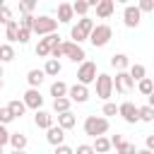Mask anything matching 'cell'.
I'll list each match as a JSON object with an SVG mask.
<instances>
[{"instance_id":"1","label":"cell","mask_w":154,"mask_h":154,"mask_svg":"<svg viewBox=\"0 0 154 154\" xmlns=\"http://www.w3.org/2000/svg\"><path fill=\"white\" fill-rule=\"evenodd\" d=\"M108 128H111V123H108V118H103V116H87L84 118V135H89V137H103L106 132H108Z\"/></svg>"},{"instance_id":"2","label":"cell","mask_w":154,"mask_h":154,"mask_svg":"<svg viewBox=\"0 0 154 154\" xmlns=\"http://www.w3.org/2000/svg\"><path fill=\"white\" fill-rule=\"evenodd\" d=\"M91 29H94V19H89V17H79L77 24L70 29V38H72V43L79 46L82 41H87L89 34H91Z\"/></svg>"},{"instance_id":"3","label":"cell","mask_w":154,"mask_h":154,"mask_svg":"<svg viewBox=\"0 0 154 154\" xmlns=\"http://www.w3.org/2000/svg\"><path fill=\"white\" fill-rule=\"evenodd\" d=\"M111 38H113V29H111L108 24H94V29H91V34H89V43H91L94 48H103Z\"/></svg>"},{"instance_id":"4","label":"cell","mask_w":154,"mask_h":154,"mask_svg":"<svg viewBox=\"0 0 154 154\" xmlns=\"http://www.w3.org/2000/svg\"><path fill=\"white\" fill-rule=\"evenodd\" d=\"M58 29V22L48 14H41V17H34L31 22V34H38V36H48V34H55Z\"/></svg>"},{"instance_id":"5","label":"cell","mask_w":154,"mask_h":154,"mask_svg":"<svg viewBox=\"0 0 154 154\" xmlns=\"http://www.w3.org/2000/svg\"><path fill=\"white\" fill-rule=\"evenodd\" d=\"M60 53H63V58H70L72 63H84V58H87L84 48L72 41H60Z\"/></svg>"},{"instance_id":"6","label":"cell","mask_w":154,"mask_h":154,"mask_svg":"<svg viewBox=\"0 0 154 154\" xmlns=\"http://www.w3.org/2000/svg\"><path fill=\"white\" fill-rule=\"evenodd\" d=\"M94 79H96V63H91V60L79 63V70H77V84L89 87Z\"/></svg>"},{"instance_id":"7","label":"cell","mask_w":154,"mask_h":154,"mask_svg":"<svg viewBox=\"0 0 154 154\" xmlns=\"http://www.w3.org/2000/svg\"><path fill=\"white\" fill-rule=\"evenodd\" d=\"M94 82H96V96L103 99V101H108L113 96V77L106 75V72H101V75H96Z\"/></svg>"},{"instance_id":"8","label":"cell","mask_w":154,"mask_h":154,"mask_svg":"<svg viewBox=\"0 0 154 154\" xmlns=\"http://www.w3.org/2000/svg\"><path fill=\"white\" fill-rule=\"evenodd\" d=\"M58 43H60V36H58V34H48V36L38 38V43H36V55H38V58H46V60H48L51 51H53V48H55Z\"/></svg>"},{"instance_id":"9","label":"cell","mask_w":154,"mask_h":154,"mask_svg":"<svg viewBox=\"0 0 154 154\" xmlns=\"http://www.w3.org/2000/svg\"><path fill=\"white\" fill-rule=\"evenodd\" d=\"M132 89H135V82L130 79L128 70H125V72H116V79H113V91H118V94H130Z\"/></svg>"},{"instance_id":"10","label":"cell","mask_w":154,"mask_h":154,"mask_svg":"<svg viewBox=\"0 0 154 154\" xmlns=\"http://www.w3.org/2000/svg\"><path fill=\"white\" fill-rule=\"evenodd\" d=\"M140 19H142V12L137 10V5H128V7L123 10V22H125L128 29H135V26L140 24Z\"/></svg>"},{"instance_id":"11","label":"cell","mask_w":154,"mask_h":154,"mask_svg":"<svg viewBox=\"0 0 154 154\" xmlns=\"http://www.w3.org/2000/svg\"><path fill=\"white\" fill-rule=\"evenodd\" d=\"M67 99L75 101V103H84V101H89V87H82V84H72V87H67Z\"/></svg>"},{"instance_id":"12","label":"cell","mask_w":154,"mask_h":154,"mask_svg":"<svg viewBox=\"0 0 154 154\" xmlns=\"http://www.w3.org/2000/svg\"><path fill=\"white\" fill-rule=\"evenodd\" d=\"M22 103H24L26 108H34V111H38V108L43 106V96H41V91H38V89H26V91H24V99H22Z\"/></svg>"},{"instance_id":"13","label":"cell","mask_w":154,"mask_h":154,"mask_svg":"<svg viewBox=\"0 0 154 154\" xmlns=\"http://www.w3.org/2000/svg\"><path fill=\"white\" fill-rule=\"evenodd\" d=\"M118 116H123L125 123L135 125V123H137V106H135L132 101H123V103L118 106Z\"/></svg>"},{"instance_id":"14","label":"cell","mask_w":154,"mask_h":154,"mask_svg":"<svg viewBox=\"0 0 154 154\" xmlns=\"http://www.w3.org/2000/svg\"><path fill=\"white\" fill-rule=\"evenodd\" d=\"M46 140H48L53 147H60V144H65V130H60L58 125H51V128L46 130Z\"/></svg>"},{"instance_id":"15","label":"cell","mask_w":154,"mask_h":154,"mask_svg":"<svg viewBox=\"0 0 154 154\" xmlns=\"http://www.w3.org/2000/svg\"><path fill=\"white\" fill-rule=\"evenodd\" d=\"M94 7H96V17H101V19H108L116 12V2L113 0H99Z\"/></svg>"},{"instance_id":"16","label":"cell","mask_w":154,"mask_h":154,"mask_svg":"<svg viewBox=\"0 0 154 154\" xmlns=\"http://www.w3.org/2000/svg\"><path fill=\"white\" fill-rule=\"evenodd\" d=\"M34 123H36V128H41V130H48L51 125H55V123H53V116H51L48 111H43V108H38V111H36Z\"/></svg>"},{"instance_id":"17","label":"cell","mask_w":154,"mask_h":154,"mask_svg":"<svg viewBox=\"0 0 154 154\" xmlns=\"http://www.w3.org/2000/svg\"><path fill=\"white\" fill-rule=\"evenodd\" d=\"M7 144H12L14 152H24L26 144H29V140H26L24 132H10V142H7Z\"/></svg>"},{"instance_id":"18","label":"cell","mask_w":154,"mask_h":154,"mask_svg":"<svg viewBox=\"0 0 154 154\" xmlns=\"http://www.w3.org/2000/svg\"><path fill=\"white\" fill-rule=\"evenodd\" d=\"M75 125H77V118H75L72 111H67V113H58V128H60V130H72Z\"/></svg>"},{"instance_id":"19","label":"cell","mask_w":154,"mask_h":154,"mask_svg":"<svg viewBox=\"0 0 154 154\" xmlns=\"http://www.w3.org/2000/svg\"><path fill=\"white\" fill-rule=\"evenodd\" d=\"M111 65H113L118 72H125V70L130 67V58H128L125 53H113V55H111Z\"/></svg>"},{"instance_id":"20","label":"cell","mask_w":154,"mask_h":154,"mask_svg":"<svg viewBox=\"0 0 154 154\" xmlns=\"http://www.w3.org/2000/svg\"><path fill=\"white\" fill-rule=\"evenodd\" d=\"M43 79H46L43 70H29V72H26V82H29V89H38Z\"/></svg>"},{"instance_id":"21","label":"cell","mask_w":154,"mask_h":154,"mask_svg":"<svg viewBox=\"0 0 154 154\" xmlns=\"http://www.w3.org/2000/svg\"><path fill=\"white\" fill-rule=\"evenodd\" d=\"M72 17H75V14H72V5H70V2H60V5H58V19H55V22L67 24Z\"/></svg>"},{"instance_id":"22","label":"cell","mask_w":154,"mask_h":154,"mask_svg":"<svg viewBox=\"0 0 154 154\" xmlns=\"http://www.w3.org/2000/svg\"><path fill=\"white\" fill-rule=\"evenodd\" d=\"M60 70H63L60 60H53V58H48V60H46V65H43V75H46V77H58V75H60Z\"/></svg>"},{"instance_id":"23","label":"cell","mask_w":154,"mask_h":154,"mask_svg":"<svg viewBox=\"0 0 154 154\" xmlns=\"http://www.w3.org/2000/svg\"><path fill=\"white\" fill-rule=\"evenodd\" d=\"M51 96H53V99H65V96H67V84L60 82V79H55V82L51 84Z\"/></svg>"},{"instance_id":"24","label":"cell","mask_w":154,"mask_h":154,"mask_svg":"<svg viewBox=\"0 0 154 154\" xmlns=\"http://www.w3.org/2000/svg\"><path fill=\"white\" fill-rule=\"evenodd\" d=\"M7 111L12 113V118H22V116L26 113V106H24L19 99H12V101L7 103Z\"/></svg>"},{"instance_id":"25","label":"cell","mask_w":154,"mask_h":154,"mask_svg":"<svg viewBox=\"0 0 154 154\" xmlns=\"http://www.w3.org/2000/svg\"><path fill=\"white\" fill-rule=\"evenodd\" d=\"M17 31H19L17 19H12V22H7V24H5V36H7V43H10V46L17 41Z\"/></svg>"},{"instance_id":"26","label":"cell","mask_w":154,"mask_h":154,"mask_svg":"<svg viewBox=\"0 0 154 154\" xmlns=\"http://www.w3.org/2000/svg\"><path fill=\"white\" fill-rule=\"evenodd\" d=\"M128 75H130V79H132V82H140V79H144V77H147V70H144V65L135 63V65H130Z\"/></svg>"},{"instance_id":"27","label":"cell","mask_w":154,"mask_h":154,"mask_svg":"<svg viewBox=\"0 0 154 154\" xmlns=\"http://www.w3.org/2000/svg\"><path fill=\"white\" fill-rule=\"evenodd\" d=\"M137 120L152 123L154 120V106H137Z\"/></svg>"},{"instance_id":"28","label":"cell","mask_w":154,"mask_h":154,"mask_svg":"<svg viewBox=\"0 0 154 154\" xmlns=\"http://www.w3.org/2000/svg\"><path fill=\"white\" fill-rule=\"evenodd\" d=\"M91 149H94V154H106V152L111 149L108 137H96V140H94V144H91Z\"/></svg>"},{"instance_id":"29","label":"cell","mask_w":154,"mask_h":154,"mask_svg":"<svg viewBox=\"0 0 154 154\" xmlns=\"http://www.w3.org/2000/svg\"><path fill=\"white\" fill-rule=\"evenodd\" d=\"M91 10V5L87 2V0H77V2H72V14H79V17H87V12Z\"/></svg>"},{"instance_id":"30","label":"cell","mask_w":154,"mask_h":154,"mask_svg":"<svg viewBox=\"0 0 154 154\" xmlns=\"http://www.w3.org/2000/svg\"><path fill=\"white\" fill-rule=\"evenodd\" d=\"M137 89H140V94L152 96V94H154V82H152L149 77H144V79H140V82H137Z\"/></svg>"},{"instance_id":"31","label":"cell","mask_w":154,"mask_h":154,"mask_svg":"<svg viewBox=\"0 0 154 154\" xmlns=\"http://www.w3.org/2000/svg\"><path fill=\"white\" fill-rule=\"evenodd\" d=\"M70 106H72V101H70L67 96H65V99H53V111H55V113H67Z\"/></svg>"},{"instance_id":"32","label":"cell","mask_w":154,"mask_h":154,"mask_svg":"<svg viewBox=\"0 0 154 154\" xmlns=\"http://www.w3.org/2000/svg\"><path fill=\"white\" fill-rule=\"evenodd\" d=\"M10 60H14V48L10 43H2L0 46V65L2 63H10Z\"/></svg>"},{"instance_id":"33","label":"cell","mask_w":154,"mask_h":154,"mask_svg":"<svg viewBox=\"0 0 154 154\" xmlns=\"http://www.w3.org/2000/svg\"><path fill=\"white\" fill-rule=\"evenodd\" d=\"M135 152H137V149H135V144H132V142H128V140H125L123 144H118V147H116V154H135Z\"/></svg>"},{"instance_id":"34","label":"cell","mask_w":154,"mask_h":154,"mask_svg":"<svg viewBox=\"0 0 154 154\" xmlns=\"http://www.w3.org/2000/svg\"><path fill=\"white\" fill-rule=\"evenodd\" d=\"M7 22H12V10L7 5H0V24H7Z\"/></svg>"},{"instance_id":"35","label":"cell","mask_w":154,"mask_h":154,"mask_svg":"<svg viewBox=\"0 0 154 154\" xmlns=\"http://www.w3.org/2000/svg\"><path fill=\"white\" fill-rule=\"evenodd\" d=\"M34 7H36V2H31V0L19 2V12H22V14H31V12H34Z\"/></svg>"},{"instance_id":"36","label":"cell","mask_w":154,"mask_h":154,"mask_svg":"<svg viewBox=\"0 0 154 154\" xmlns=\"http://www.w3.org/2000/svg\"><path fill=\"white\" fill-rule=\"evenodd\" d=\"M137 10L140 12H154V0H140Z\"/></svg>"},{"instance_id":"37","label":"cell","mask_w":154,"mask_h":154,"mask_svg":"<svg viewBox=\"0 0 154 154\" xmlns=\"http://www.w3.org/2000/svg\"><path fill=\"white\" fill-rule=\"evenodd\" d=\"M29 36H31V31H29V29H22V26H19V31H17V41H19L22 46H24V43H29Z\"/></svg>"},{"instance_id":"38","label":"cell","mask_w":154,"mask_h":154,"mask_svg":"<svg viewBox=\"0 0 154 154\" xmlns=\"http://www.w3.org/2000/svg\"><path fill=\"white\" fill-rule=\"evenodd\" d=\"M106 116H118V106L111 103V101H106V103H103V118H106Z\"/></svg>"},{"instance_id":"39","label":"cell","mask_w":154,"mask_h":154,"mask_svg":"<svg viewBox=\"0 0 154 154\" xmlns=\"http://www.w3.org/2000/svg\"><path fill=\"white\" fill-rule=\"evenodd\" d=\"M14 118H12V113L7 111V106L5 108H0V125H7V123H12Z\"/></svg>"},{"instance_id":"40","label":"cell","mask_w":154,"mask_h":154,"mask_svg":"<svg viewBox=\"0 0 154 154\" xmlns=\"http://www.w3.org/2000/svg\"><path fill=\"white\" fill-rule=\"evenodd\" d=\"M7 142H10V132H7V128H5V125H0V149H2Z\"/></svg>"},{"instance_id":"41","label":"cell","mask_w":154,"mask_h":154,"mask_svg":"<svg viewBox=\"0 0 154 154\" xmlns=\"http://www.w3.org/2000/svg\"><path fill=\"white\" fill-rule=\"evenodd\" d=\"M75 154H94V149H91V144H77Z\"/></svg>"},{"instance_id":"42","label":"cell","mask_w":154,"mask_h":154,"mask_svg":"<svg viewBox=\"0 0 154 154\" xmlns=\"http://www.w3.org/2000/svg\"><path fill=\"white\" fill-rule=\"evenodd\" d=\"M53 154H75V149L72 147H67V144H60V147H55V152Z\"/></svg>"},{"instance_id":"43","label":"cell","mask_w":154,"mask_h":154,"mask_svg":"<svg viewBox=\"0 0 154 154\" xmlns=\"http://www.w3.org/2000/svg\"><path fill=\"white\" fill-rule=\"evenodd\" d=\"M108 142H111V147H118V144H123V142H125V137H123V135H113Z\"/></svg>"},{"instance_id":"44","label":"cell","mask_w":154,"mask_h":154,"mask_svg":"<svg viewBox=\"0 0 154 154\" xmlns=\"http://www.w3.org/2000/svg\"><path fill=\"white\" fill-rule=\"evenodd\" d=\"M144 149H149V152H154V135H147V140H144Z\"/></svg>"},{"instance_id":"45","label":"cell","mask_w":154,"mask_h":154,"mask_svg":"<svg viewBox=\"0 0 154 154\" xmlns=\"http://www.w3.org/2000/svg\"><path fill=\"white\" fill-rule=\"evenodd\" d=\"M135 154H154V152H149V149H137Z\"/></svg>"},{"instance_id":"46","label":"cell","mask_w":154,"mask_h":154,"mask_svg":"<svg viewBox=\"0 0 154 154\" xmlns=\"http://www.w3.org/2000/svg\"><path fill=\"white\" fill-rule=\"evenodd\" d=\"M10 154H26V152H14V149H12V152H10Z\"/></svg>"},{"instance_id":"47","label":"cell","mask_w":154,"mask_h":154,"mask_svg":"<svg viewBox=\"0 0 154 154\" xmlns=\"http://www.w3.org/2000/svg\"><path fill=\"white\" fill-rule=\"evenodd\" d=\"M0 79H2V65H0Z\"/></svg>"},{"instance_id":"48","label":"cell","mask_w":154,"mask_h":154,"mask_svg":"<svg viewBox=\"0 0 154 154\" xmlns=\"http://www.w3.org/2000/svg\"><path fill=\"white\" fill-rule=\"evenodd\" d=\"M0 89H2V79H0Z\"/></svg>"},{"instance_id":"49","label":"cell","mask_w":154,"mask_h":154,"mask_svg":"<svg viewBox=\"0 0 154 154\" xmlns=\"http://www.w3.org/2000/svg\"><path fill=\"white\" fill-rule=\"evenodd\" d=\"M0 154H2V149H0Z\"/></svg>"}]
</instances>
